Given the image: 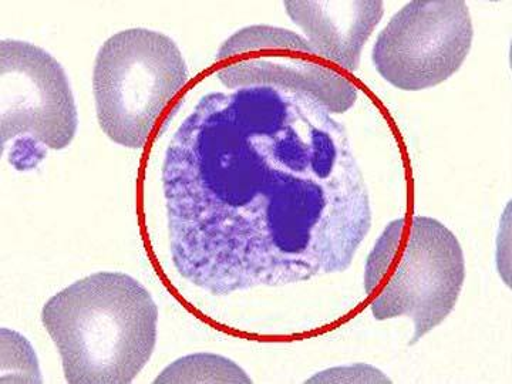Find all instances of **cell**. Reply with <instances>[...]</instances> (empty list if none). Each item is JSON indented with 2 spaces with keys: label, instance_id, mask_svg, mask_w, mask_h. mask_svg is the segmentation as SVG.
Wrapping results in <instances>:
<instances>
[{
  "label": "cell",
  "instance_id": "6da1fadb",
  "mask_svg": "<svg viewBox=\"0 0 512 384\" xmlns=\"http://www.w3.org/2000/svg\"><path fill=\"white\" fill-rule=\"evenodd\" d=\"M163 190L174 268L214 296L346 272L372 228L346 127L275 87L201 97L165 151Z\"/></svg>",
  "mask_w": 512,
  "mask_h": 384
},
{
  "label": "cell",
  "instance_id": "7a4b0ae2",
  "mask_svg": "<svg viewBox=\"0 0 512 384\" xmlns=\"http://www.w3.org/2000/svg\"><path fill=\"white\" fill-rule=\"evenodd\" d=\"M42 322L72 384H128L157 340L156 302L136 279L99 272L47 301Z\"/></svg>",
  "mask_w": 512,
  "mask_h": 384
},
{
  "label": "cell",
  "instance_id": "3957f363",
  "mask_svg": "<svg viewBox=\"0 0 512 384\" xmlns=\"http://www.w3.org/2000/svg\"><path fill=\"white\" fill-rule=\"evenodd\" d=\"M464 281L463 248L434 218L390 222L367 256L365 291L373 316L412 319V346L450 316Z\"/></svg>",
  "mask_w": 512,
  "mask_h": 384
},
{
  "label": "cell",
  "instance_id": "277c9868",
  "mask_svg": "<svg viewBox=\"0 0 512 384\" xmlns=\"http://www.w3.org/2000/svg\"><path fill=\"white\" fill-rule=\"evenodd\" d=\"M187 80L180 49L163 33L128 29L110 37L97 53L93 72L101 130L120 146L143 147Z\"/></svg>",
  "mask_w": 512,
  "mask_h": 384
},
{
  "label": "cell",
  "instance_id": "5b68a950",
  "mask_svg": "<svg viewBox=\"0 0 512 384\" xmlns=\"http://www.w3.org/2000/svg\"><path fill=\"white\" fill-rule=\"evenodd\" d=\"M217 77L232 90L266 86L309 94L332 114L346 113L359 96L348 74L323 59L309 40L275 26H249L222 43Z\"/></svg>",
  "mask_w": 512,
  "mask_h": 384
},
{
  "label": "cell",
  "instance_id": "8992f818",
  "mask_svg": "<svg viewBox=\"0 0 512 384\" xmlns=\"http://www.w3.org/2000/svg\"><path fill=\"white\" fill-rule=\"evenodd\" d=\"M474 28L464 0H416L390 19L372 59L387 83L420 92L446 82L466 62Z\"/></svg>",
  "mask_w": 512,
  "mask_h": 384
},
{
  "label": "cell",
  "instance_id": "52a82bcc",
  "mask_svg": "<svg viewBox=\"0 0 512 384\" xmlns=\"http://www.w3.org/2000/svg\"><path fill=\"white\" fill-rule=\"evenodd\" d=\"M76 104L69 80L55 57L32 43L0 42V136L2 147L63 150L76 136Z\"/></svg>",
  "mask_w": 512,
  "mask_h": 384
},
{
  "label": "cell",
  "instance_id": "ba28073f",
  "mask_svg": "<svg viewBox=\"0 0 512 384\" xmlns=\"http://www.w3.org/2000/svg\"><path fill=\"white\" fill-rule=\"evenodd\" d=\"M383 2H285L286 13L323 59L343 73L359 69L360 56L384 15Z\"/></svg>",
  "mask_w": 512,
  "mask_h": 384
},
{
  "label": "cell",
  "instance_id": "9c48e42d",
  "mask_svg": "<svg viewBox=\"0 0 512 384\" xmlns=\"http://www.w3.org/2000/svg\"><path fill=\"white\" fill-rule=\"evenodd\" d=\"M251 383L241 367L225 357L202 353L184 357L165 369L156 383Z\"/></svg>",
  "mask_w": 512,
  "mask_h": 384
}]
</instances>
